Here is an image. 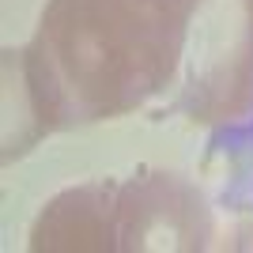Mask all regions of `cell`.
I'll use <instances>...</instances> for the list:
<instances>
[{
	"label": "cell",
	"instance_id": "obj_3",
	"mask_svg": "<svg viewBox=\"0 0 253 253\" xmlns=\"http://www.w3.org/2000/svg\"><path fill=\"white\" fill-rule=\"evenodd\" d=\"M211 234V208L174 170H136L117 185V253H197Z\"/></svg>",
	"mask_w": 253,
	"mask_h": 253
},
{
	"label": "cell",
	"instance_id": "obj_2",
	"mask_svg": "<svg viewBox=\"0 0 253 253\" xmlns=\"http://www.w3.org/2000/svg\"><path fill=\"white\" fill-rule=\"evenodd\" d=\"M178 110L231 125L253 110V0H193L178 68Z\"/></svg>",
	"mask_w": 253,
	"mask_h": 253
},
{
	"label": "cell",
	"instance_id": "obj_4",
	"mask_svg": "<svg viewBox=\"0 0 253 253\" xmlns=\"http://www.w3.org/2000/svg\"><path fill=\"white\" fill-rule=\"evenodd\" d=\"M117 185L98 178L57 193L38 211L27 246L34 253H117Z\"/></svg>",
	"mask_w": 253,
	"mask_h": 253
},
{
	"label": "cell",
	"instance_id": "obj_5",
	"mask_svg": "<svg viewBox=\"0 0 253 253\" xmlns=\"http://www.w3.org/2000/svg\"><path fill=\"white\" fill-rule=\"evenodd\" d=\"M167 4H174L178 11H185V15H189V4H193V0H167Z\"/></svg>",
	"mask_w": 253,
	"mask_h": 253
},
{
	"label": "cell",
	"instance_id": "obj_1",
	"mask_svg": "<svg viewBox=\"0 0 253 253\" xmlns=\"http://www.w3.org/2000/svg\"><path fill=\"white\" fill-rule=\"evenodd\" d=\"M185 11L167 0H45L23 49H4L42 132L132 114L178 80Z\"/></svg>",
	"mask_w": 253,
	"mask_h": 253
}]
</instances>
